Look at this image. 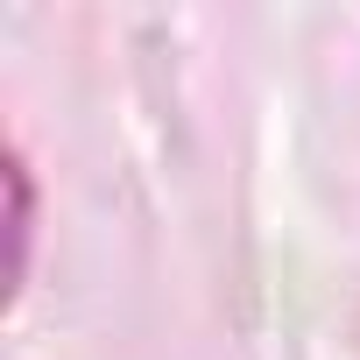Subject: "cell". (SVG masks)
I'll use <instances>...</instances> for the list:
<instances>
[{"instance_id": "6da1fadb", "label": "cell", "mask_w": 360, "mask_h": 360, "mask_svg": "<svg viewBox=\"0 0 360 360\" xmlns=\"http://www.w3.org/2000/svg\"><path fill=\"white\" fill-rule=\"evenodd\" d=\"M8 233H15V290L29 276V240H36V198H29V162L22 148L8 155Z\"/></svg>"}]
</instances>
